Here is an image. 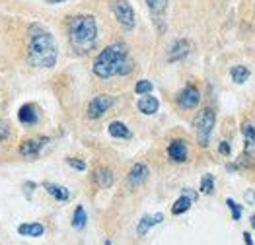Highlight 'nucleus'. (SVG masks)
Listing matches in <instances>:
<instances>
[{"label":"nucleus","instance_id":"28","mask_svg":"<svg viewBox=\"0 0 255 245\" xmlns=\"http://www.w3.org/2000/svg\"><path fill=\"white\" fill-rule=\"evenodd\" d=\"M67 163H69L70 167L78 169V171H84V169H86V163H84L82 160H76V158H69V160H67Z\"/></svg>","mask_w":255,"mask_h":245},{"label":"nucleus","instance_id":"2","mask_svg":"<svg viewBox=\"0 0 255 245\" xmlns=\"http://www.w3.org/2000/svg\"><path fill=\"white\" fill-rule=\"evenodd\" d=\"M93 74L101 80H107L111 76H127L133 72L135 63L129 55V49L125 43H111L93 61Z\"/></svg>","mask_w":255,"mask_h":245},{"label":"nucleus","instance_id":"29","mask_svg":"<svg viewBox=\"0 0 255 245\" xmlns=\"http://www.w3.org/2000/svg\"><path fill=\"white\" fill-rule=\"evenodd\" d=\"M218 150H220V154H224V156H228V154H230V146H228V142H222Z\"/></svg>","mask_w":255,"mask_h":245},{"label":"nucleus","instance_id":"30","mask_svg":"<svg viewBox=\"0 0 255 245\" xmlns=\"http://www.w3.org/2000/svg\"><path fill=\"white\" fill-rule=\"evenodd\" d=\"M183 195L189 197L191 201H197V193H195V191H191V189H183Z\"/></svg>","mask_w":255,"mask_h":245},{"label":"nucleus","instance_id":"23","mask_svg":"<svg viewBox=\"0 0 255 245\" xmlns=\"http://www.w3.org/2000/svg\"><path fill=\"white\" fill-rule=\"evenodd\" d=\"M191 204H193V201L189 199V197H185V195H181L177 201L173 202V206H171V214H183V212H187L189 208H191Z\"/></svg>","mask_w":255,"mask_h":245},{"label":"nucleus","instance_id":"6","mask_svg":"<svg viewBox=\"0 0 255 245\" xmlns=\"http://www.w3.org/2000/svg\"><path fill=\"white\" fill-rule=\"evenodd\" d=\"M113 103H115V99H113L111 95H107V93L95 95L92 101L88 103V117H90V119H99V117H103L105 113L111 109Z\"/></svg>","mask_w":255,"mask_h":245},{"label":"nucleus","instance_id":"27","mask_svg":"<svg viewBox=\"0 0 255 245\" xmlns=\"http://www.w3.org/2000/svg\"><path fill=\"white\" fill-rule=\"evenodd\" d=\"M10 134H12V131H10V125L0 117V142H4V140H8L10 138Z\"/></svg>","mask_w":255,"mask_h":245},{"label":"nucleus","instance_id":"22","mask_svg":"<svg viewBox=\"0 0 255 245\" xmlns=\"http://www.w3.org/2000/svg\"><path fill=\"white\" fill-rule=\"evenodd\" d=\"M230 76H232V80L236 84H244V82L250 78V70L244 67V65H236V67H232V70H230Z\"/></svg>","mask_w":255,"mask_h":245},{"label":"nucleus","instance_id":"10","mask_svg":"<svg viewBox=\"0 0 255 245\" xmlns=\"http://www.w3.org/2000/svg\"><path fill=\"white\" fill-rule=\"evenodd\" d=\"M168 156L171 162H177V163H181V162H185L187 160V144L183 140H171V144L168 146Z\"/></svg>","mask_w":255,"mask_h":245},{"label":"nucleus","instance_id":"14","mask_svg":"<svg viewBox=\"0 0 255 245\" xmlns=\"http://www.w3.org/2000/svg\"><path fill=\"white\" fill-rule=\"evenodd\" d=\"M18 234L20 236H27V238H41L45 234V228H43V224L39 222L20 224L18 226Z\"/></svg>","mask_w":255,"mask_h":245},{"label":"nucleus","instance_id":"31","mask_svg":"<svg viewBox=\"0 0 255 245\" xmlns=\"http://www.w3.org/2000/svg\"><path fill=\"white\" fill-rule=\"evenodd\" d=\"M244 242H246V245H255L254 240H252V234H250V232H244Z\"/></svg>","mask_w":255,"mask_h":245},{"label":"nucleus","instance_id":"13","mask_svg":"<svg viewBox=\"0 0 255 245\" xmlns=\"http://www.w3.org/2000/svg\"><path fill=\"white\" fill-rule=\"evenodd\" d=\"M18 119H20V123L23 125H35L37 123V119H39V115L35 111V105H31V103H25L20 107V111H18Z\"/></svg>","mask_w":255,"mask_h":245},{"label":"nucleus","instance_id":"32","mask_svg":"<svg viewBox=\"0 0 255 245\" xmlns=\"http://www.w3.org/2000/svg\"><path fill=\"white\" fill-rule=\"evenodd\" d=\"M246 201H250V202H252V204H254V202H255V193H254V191H252V189H250V191L246 193Z\"/></svg>","mask_w":255,"mask_h":245},{"label":"nucleus","instance_id":"19","mask_svg":"<svg viewBox=\"0 0 255 245\" xmlns=\"http://www.w3.org/2000/svg\"><path fill=\"white\" fill-rule=\"evenodd\" d=\"M164 220V214H154V216H144L142 220L139 222V228H137V232H139V236H144L152 226H156V224H160Z\"/></svg>","mask_w":255,"mask_h":245},{"label":"nucleus","instance_id":"12","mask_svg":"<svg viewBox=\"0 0 255 245\" xmlns=\"http://www.w3.org/2000/svg\"><path fill=\"white\" fill-rule=\"evenodd\" d=\"M137 107H139V111L144 113V115H154V113L160 109V101H158L154 95L146 93V95H142L139 99Z\"/></svg>","mask_w":255,"mask_h":245},{"label":"nucleus","instance_id":"33","mask_svg":"<svg viewBox=\"0 0 255 245\" xmlns=\"http://www.w3.org/2000/svg\"><path fill=\"white\" fill-rule=\"evenodd\" d=\"M250 222H252V226H254V230H255V216H252V218H250Z\"/></svg>","mask_w":255,"mask_h":245},{"label":"nucleus","instance_id":"25","mask_svg":"<svg viewBox=\"0 0 255 245\" xmlns=\"http://www.w3.org/2000/svg\"><path fill=\"white\" fill-rule=\"evenodd\" d=\"M152 89H154V84H152L150 80H139L137 86H135V91H137L139 95H146V93H150Z\"/></svg>","mask_w":255,"mask_h":245},{"label":"nucleus","instance_id":"24","mask_svg":"<svg viewBox=\"0 0 255 245\" xmlns=\"http://www.w3.org/2000/svg\"><path fill=\"white\" fill-rule=\"evenodd\" d=\"M212 191H214V177L210 173H207L201 179V193L203 195H212Z\"/></svg>","mask_w":255,"mask_h":245},{"label":"nucleus","instance_id":"20","mask_svg":"<svg viewBox=\"0 0 255 245\" xmlns=\"http://www.w3.org/2000/svg\"><path fill=\"white\" fill-rule=\"evenodd\" d=\"M107 131H109V134H111L113 138H131V131H129V127H127L125 123H121V121H113V123H109Z\"/></svg>","mask_w":255,"mask_h":245},{"label":"nucleus","instance_id":"1","mask_svg":"<svg viewBox=\"0 0 255 245\" xmlns=\"http://www.w3.org/2000/svg\"><path fill=\"white\" fill-rule=\"evenodd\" d=\"M59 49L53 33L41 23H31L27 29V59L35 68H53Z\"/></svg>","mask_w":255,"mask_h":245},{"label":"nucleus","instance_id":"3","mask_svg":"<svg viewBox=\"0 0 255 245\" xmlns=\"http://www.w3.org/2000/svg\"><path fill=\"white\" fill-rule=\"evenodd\" d=\"M70 47L78 55L90 53L97 41V23L92 14H76L69 22Z\"/></svg>","mask_w":255,"mask_h":245},{"label":"nucleus","instance_id":"7","mask_svg":"<svg viewBox=\"0 0 255 245\" xmlns=\"http://www.w3.org/2000/svg\"><path fill=\"white\" fill-rule=\"evenodd\" d=\"M47 142H49V138H47V136L27 138V140H23L22 146H20V154H22L23 158L33 160V158H37L39 154H41V150L47 146Z\"/></svg>","mask_w":255,"mask_h":245},{"label":"nucleus","instance_id":"16","mask_svg":"<svg viewBox=\"0 0 255 245\" xmlns=\"http://www.w3.org/2000/svg\"><path fill=\"white\" fill-rule=\"evenodd\" d=\"M93 181H95L97 187L107 189V187L113 185V173H111V169H107V167H97V169L93 171Z\"/></svg>","mask_w":255,"mask_h":245},{"label":"nucleus","instance_id":"8","mask_svg":"<svg viewBox=\"0 0 255 245\" xmlns=\"http://www.w3.org/2000/svg\"><path fill=\"white\" fill-rule=\"evenodd\" d=\"M199 101H201V93L195 86H187L177 95V105L181 109H195L199 105Z\"/></svg>","mask_w":255,"mask_h":245},{"label":"nucleus","instance_id":"15","mask_svg":"<svg viewBox=\"0 0 255 245\" xmlns=\"http://www.w3.org/2000/svg\"><path fill=\"white\" fill-rule=\"evenodd\" d=\"M242 134L246 136V152H248V156H255V123H244Z\"/></svg>","mask_w":255,"mask_h":245},{"label":"nucleus","instance_id":"9","mask_svg":"<svg viewBox=\"0 0 255 245\" xmlns=\"http://www.w3.org/2000/svg\"><path fill=\"white\" fill-rule=\"evenodd\" d=\"M191 53V43L187 39H177L175 43L170 47V55H168V61L170 63H177V61H183L187 55Z\"/></svg>","mask_w":255,"mask_h":245},{"label":"nucleus","instance_id":"26","mask_svg":"<svg viewBox=\"0 0 255 245\" xmlns=\"http://www.w3.org/2000/svg\"><path fill=\"white\" fill-rule=\"evenodd\" d=\"M226 204H228V208H230V212H232V218L238 222V220L242 218V206H240L236 201H232V199H228V201H226Z\"/></svg>","mask_w":255,"mask_h":245},{"label":"nucleus","instance_id":"4","mask_svg":"<svg viewBox=\"0 0 255 245\" xmlns=\"http://www.w3.org/2000/svg\"><path fill=\"white\" fill-rule=\"evenodd\" d=\"M214 123H216V115L210 107L201 109L199 115L195 117V134H197V142L201 146H207L210 140V134L214 129Z\"/></svg>","mask_w":255,"mask_h":245},{"label":"nucleus","instance_id":"5","mask_svg":"<svg viewBox=\"0 0 255 245\" xmlns=\"http://www.w3.org/2000/svg\"><path fill=\"white\" fill-rule=\"evenodd\" d=\"M111 12H113L117 22L123 25V29H127V31L135 29V23H137L135 10H133L129 0H113L111 2Z\"/></svg>","mask_w":255,"mask_h":245},{"label":"nucleus","instance_id":"18","mask_svg":"<svg viewBox=\"0 0 255 245\" xmlns=\"http://www.w3.org/2000/svg\"><path fill=\"white\" fill-rule=\"evenodd\" d=\"M144 2H146V6H148L150 14H152L156 20H160L164 14H166V10H168V0H144Z\"/></svg>","mask_w":255,"mask_h":245},{"label":"nucleus","instance_id":"17","mask_svg":"<svg viewBox=\"0 0 255 245\" xmlns=\"http://www.w3.org/2000/svg\"><path fill=\"white\" fill-rule=\"evenodd\" d=\"M43 187H45V191L51 195V197H55L57 201H69V189H65V187H61V185H55V183H43Z\"/></svg>","mask_w":255,"mask_h":245},{"label":"nucleus","instance_id":"21","mask_svg":"<svg viewBox=\"0 0 255 245\" xmlns=\"http://www.w3.org/2000/svg\"><path fill=\"white\" fill-rule=\"evenodd\" d=\"M86 220H88V216H86L84 206H76L74 216H72V228L74 230H84L86 228Z\"/></svg>","mask_w":255,"mask_h":245},{"label":"nucleus","instance_id":"11","mask_svg":"<svg viewBox=\"0 0 255 245\" xmlns=\"http://www.w3.org/2000/svg\"><path fill=\"white\" fill-rule=\"evenodd\" d=\"M148 167L144 165V163H135L133 165V169L129 171V185L131 187H139V185H142L144 181H146V177H148Z\"/></svg>","mask_w":255,"mask_h":245}]
</instances>
